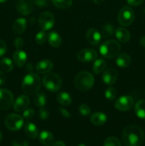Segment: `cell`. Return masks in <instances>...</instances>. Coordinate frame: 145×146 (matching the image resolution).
Returning <instances> with one entry per match:
<instances>
[{
	"label": "cell",
	"mask_w": 145,
	"mask_h": 146,
	"mask_svg": "<svg viewBox=\"0 0 145 146\" xmlns=\"http://www.w3.org/2000/svg\"><path fill=\"white\" fill-rule=\"evenodd\" d=\"M16 9L19 14L28 15L33 11V3L31 0H18L16 4Z\"/></svg>",
	"instance_id": "7c38bea8"
},
{
	"label": "cell",
	"mask_w": 145,
	"mask_h": 146,
	"mask_svg": "<svg viewBox=\"0 0 145 146\" xmlns=\"http://www.w3.org/2000/svg\"><path fill=\"white\" fill-rule=\"evenodd\" d=\"M78 111H79L80 113L84 116H88L90 114V108L86 104H81L78 107Z\"/></svg>",
	"instance_id": "e575fe53"
},
{
	"label": "cell",
	"mask_w": 145,
	"mask_h": 146,
	"mask_svg": "<svg viewBox=\"0 0 145 146\" xmlns=\"http://www.w3.org/2000/svg\"><path fill=\"white\" fill-rule=\"evenodd\" d=\"M39 141L44 145L51 146L54 143V137L49 131H43L39 135Z\"/></svg>",
	"instance_id": "ac0fdd59"
},
{
	"label": "cell",
	"mask_w": 145,
	"mask_h": 146,
	"mask_svg": "<svg viewBox=\"0 0 145 146\" xmlns=\"http://www.w3.org/2000/svg\"><path fill=\"white\" fill-rule=\"evenodd\" d=\"M14 46L16 47L18 49H20L24 46V40L21 37H17L14 40Z\"/></svg>",
	"instance_id": "74e56055"
},
{
	"label": "cell",
	"mask_w": 145,
	"mask_h": 146,
	"mask_svg": "<svg viewBox=\"0 0 145 146\" xmlns=\"http://www.w3.org/2000/svg\"><path fill=\"white\" fill-rule=\"evenodd\" d=\"M53 146H65V144H64L63 142L62 141H57L55 143H53Z\"/></svg>",
	"instance_id": "bcb514c9"
},
{
	"label": "cell",
	"mask_w": 145,
	"mask_h": 146,
	"mask_svg": "<svg viewBox=\"0 0 145 146\" xmlns=\"http://www.w3.org/2000/svg\"><path fill=\"white\" fill-rule=\"evenodd\" d=\"M35 115V111L33 108H27L23 113V118L28 121L31 120Z\"/></svg>",
	"instance_id": "8d00e7d4"
},
{
	"label": "cell",
	"mask_w": 145,
	"mask_h": 146,
	"mask_svg": "<svg viewBox=\"0 0 145 146\" xmlns=\"http://www.w3.org/2000/svg\"><path fill=\"white\" fill-rule=\"evenodd\" d=\"M46 96L43 93H37L34 97V103L36 106L44 107L46 104Z\"/></svg>",
	"instance_id": "83f0119b"
},
{
	"label": "cell",
	"mask_w": 145,
	"mask_h": 146,
	"mask_svg": "<svg viewBox=\"0 0 145 146\" xmlns=\"http://www.w3.org/2000/svg\"><path fill=\"white\" fill-rule=\"evenodd\" d=\"M24 131L26 135L31 139H36L38 135V130L36 125L32 123H27L26 124Z\"/></svg>",
	"instance_id": "44dd1931"
},
{
	"label": "cell",
	"mask_w": 145,
	"mask_h": 146,
	"mask_svg": "<svg viewBox=\"0 0 145 146\" xmlns=\"http://www.w3.org/2000/svg\"><path fill=\"white\" fill-rule=\"evenodd\" d=\"M140 44L142 46L145 47V36H142L140 39Z\"/></svg>",
	"instance_id": "7dc6e473"
},
{
	"label": "cell",
	"mask_w": 145,
	"mask_h": 146,
	"mask_svg": "<svg viewBox=\"0 0 145 146\" xmlns=\"http://www.w3.org/2000/svg\"><path fill=\"white\" fill-rule=\"evenodd\" d=\"M128 4L132 6H139L142 4L144 0H127Z\"/></svg>",
	"instance_id": "b9f144b4"
},
{
	"label": "cell",
	"mask_w": 145,
	"mask_h": 146,
	"mask_svg": "<svg viewBox=\"0 0 145 146\" xmlns=\"http://www.w3.org/2000/svg\"><path fill=\"white\" fill-rule=\"evenodd\" d=\"M30 100L26 96L21 95L16 98L14 104V109L16 112H24L29 106Z\"/></svg>",
	"instance_id": "5bb4252c"
},
{
	"label": "cell",
	"mask_w": 145,
	"mask_h": 146,
	"mask_svg": "<svg viewBox=\"0 0 145 146\" xmlns=\"http://www.w3.org/2000/svg\"><path fill=\"white\" fill-rule=\"evenodd\" d=\"M118 77L117 71L114 68H109L104 71L102 74V80L107 85H112L115 84Z\"/></svg>",
	"instance_id": "4fadbf2b"
},
{
	"label": "cell",
	"mask_w": 145,
	"mask_h": 146,
	"mask_svg": "<svg viewBox=\"0 0 145 146\" xmlns=\"http://www.w3.org/2000/svg\"><path fill=\"white\" fill-rule=\"evenodd\" d=\"M7 51V45L2 39L0 38V57L4 56Z\"/></svg>",
	"instance_id": "f35d334b"
},
{
	"label": "cell",
	"mask_w": 145,
	"mask_h": 146,
	"mask_svg": "<svg viewBox=\"0 0 145 146\" xmlns=\"http://www.w3.org/2000/svg\"><path fill=\"white\" fill-rule=\"evenodd\" d=\"M107 63L104 59L100 58V59L96 60L93 64L94 73L96 74H100V73H102L105 69Z\"/></svg>",
	"instance_id": "4316f807"
},
{
	"label": "cell",
	"mask_w": 145,
	"mask_h": 146,
	"mask_svg": "<svg viewBox=\"0 0 145 146\" xmlns=\"http://www.w3.org/2000/svg\"><path fill=\"white\" fill-rule=\"evenodd\" d=\"M115 36L118 41L122 43H127L130 39V34L126 29L123 27L118 28L115 31Z\"/></svg>",
	"instance_id": "7402d4cb"
},
{
	"label": "cell",
	"mask_w": 145,
	"mask_h": 146,
	"mask_svg": "<svg viewBox=\"0 0 145 146\" xmlns=\"http://www.w3.org/2000/svg\"><path fill=\"white\" fill-rule=\"evenodd\" d=\"M117 94V92L116 89L114 87H109L105 91V98L109 100V101H112V100L116 98Z\"/></svg>",
	"instance_id": "1f68e13d"
},
{
	"label": "cell",
	"mask_w": 145,
	"mask_h": 146,
	"mask_svg": "<svg viewBox=\"0 0 145 146\" xmlns=\"http://www.w3.org/2000/svg\"><path fill=\"white\" fill-rule=\"evenodd\" d=\"M122 140L127 146H140L144 141L143 131L136 125H129L124 130Z\"/></svg>",
	"instance_id": "6da1fadb"
},
{
	"label": "cell",
	"mask_w": 145,
	"mask_h": 146,
	"mask_svg": "<svg viewBox=\"0 0 145 146\" xmlns=\"http://www.w3.org/2000/svg\"><path fill=\"white\" fill-rule=\"evenodd\" d=\"M134 112L136 116L141 119H145V101L140 100L135 104Z\"/></svg>",
	"instance_id": "d4e9b609"
},
{
	"label": "cell",
	"mask_w": 145,
	"mask_h": 146,
	"mask_svg": "<svg viewBox=\"0 0 145 146\" xmlns=\"http://www.w3.org/2000/svg\"><path fill=\"white\" fill-rule=\"evenodd\" d=\"M14 146H28V143L26 141H21V140L15 139L13 141Z\"/></svg>",
	"instance_id": "60d3db41"
},
{
	"label": "cell",
	"mask_w": 145,
	"mask_h": 146,
	"mask_svg": "<svg viewBox=\"0 0 145 146\" xmlns=\"http://www.w3.org/2000/svg\"><path fill=\"white\" fill-rule=\"evenodd\" d=\"M51 1L55 7L61 9L69 8L72 3V0H51Z\"/></svg>",
	"instance_id": "f546056e"
},
{
	"label": "cell",
	"mask_w": 145,
	"mask_h": 146,
	"mask_svg": "<svg viewBox=\"0 0 145 146\" xmlns=\"http://www.w3.org/2000/svg\"><path fill=\"white\" fill-rule=\"evenodd\" d=\"M59 110H60V111H61V114H62V115H63L65 118H71V113H70L68 112L66 109H65V108H60Z\"/></svg>",
	"instance_id": "7bdbcfd3"
},
{
	"label": "cell",
	"mask_w": 145,
	"mask_h": 146,
	"mask_svg": "<svg viewBox=\"0 0 145 146\" xmlns=\"http://www.w3.org/2000/svg\"><path fill=\"white\" fill-rule=\"evenodd\" d=\"M43 84L48 91L55 92L62 86V80L58 74L49 73L43 78Z\"/></svg>",
	"instance_id": "5b68a950"
},
{
	"label": "cell",
	"mask_w": 145,
	"mask_h": 146,
	"mask_svg": "<svg viewBox=\"0 0 145 146\" xmlns=\"http://www.w3.org/2000/svg\"><path fill=\"white\" fill-rule=\"evenodd\" d=\"M0 65L1 67L2 68L3 70H4L7 72H10L13 70L14 68V65H13L12 61L9 58H3L1 60L0 62Z\"/></svg>",
	"instance_id": "4dcf8cb0"
},
{
	"label": "cell",
	"mask_w": 145,
	"mask_h": 146,
	"mask_svg": "<svg viewBox=\"0 0 145 146\" xmlns=\"http://www.w3.org/2000/svg\"><path fill=\"white\" fill-rule=\"evenodd\" d=\"M14 103V96L9 91L0 89V110H7Z\"/></svg>",
	"instance_id": "30bf717a"
},
{
	"label": "cell",
	"mask_w": 145,
	"mask_h": 146,
	"mask_svg": "<svg viewBox=\"0 0 145 146\" xmlns=\"http://www.w3.org/2000/svg\"><path fill=\"white\" fill-rule=\"evenodd\" d=\"M107 116L102 112H95L92 115L90 121L93 125H101L106 123Z\"/></svg>",
	"instance_id": "ffe728a7"
},
{
	"label": "cell",
	"mask_w": 145,
	"mask_h": 146,
	"mask_svg": "<svg viewBox=\"0 0 145 146\" xmlns=\"http://www.w3.org/2000/svg\"><path fill=\"white\" fill-rule=\"evenodd\" d=\"M94 2L95 3V4H101V3H102L104 1V0H93Z\"/></svg>",
	"instance_id": "c3c4849f"
},
{
	"label": "cell",
	"mask_w": 145,
	"mask_h": 146,
	"mask_svg": "<svg viewBox=\"0 0 145 146\" xmlns=\"http://www.w3.org/2000/svg\"><path fill=\"white\" fill-rule=\"evenodd\" d=\"M13 60L18 67H22L26 64L27 61V55L25 51L18 49L14 53Z\"/></svg>",
	"instance_id": "e0dca14e"
},
{
	"label": "cell",
	"mask_w": 145,
	"mask_h": 146,
	"mask_svg": "<svg viewBox=\"0 0 145 146\" xmlns=\"http://www.w3.org/2000/svg\"><path fill=\"white\" fill-rule=\"evenodd\" d=\"M104 146H121V143L117 138L112 136L105 140Z\"/></svg>",
	"instance_id": "836d02e7"
},
{
	"label": "cell",
	"mask_w": 145,
	"mask_h": 146,
	"mask_svg": "<svg viewBox=\"0 0 145 146\" xmlns=\"http://www.w3.org/2000/svg\"><path fill=\"white\" fill-rule=\"evenodd\" d=\"M134 12L131 7L126 6L119 11L118 14V21L122 26L127 27L132 24L134 20Z\"/></svg>",
	"instance_id": "8992f818"
},
{
	"label": "cell",
	"mask_w": 145,
	"mask_h": 146,
	"mask_svg": "<svg viewBox=\"0 0 145 146\" xmlns=\"http://www.w3.org/2000/svg\"><path fill=\"white\" fill-rule=\"evenodd\" d=\"M34 4L36 7H45L48 6V0H34Z\"/></svg>",
	"instance_id": "ab89813d"
},
{
	"label": "cell",
	"mask_w": 145,
	"mask_h": 146,
	"mask_svg": "<svg viewBox=\"0 0 145 146\" xmlns=\"http://www.w3.org/2000/svg\"><path fill=\"white\" fill-rule=\"evenodd\" d=\"M53 64L52 61L49 59H44L38 61L36 66V71L40 74H48L52 70Z\"/></svg>",
	"instance_id": "9a60e30c"
},
{
	"label": "cell",
	"mask_w": 145,
	"mask_h": 146,
	"mask_svg": "<svg viewBox=\"0 0 145 146\" xmlns=\"http://www.w3.org/2000/svg\"><path fill=\"white\" fill-rule=\"evenodd\" d=\"M78 146H85V145H83V144H80V145H78Z\"/></svg>",
	"instance_id": "816d5d0a"
},
{
	"label": "cell",
	"mask_w": 145,
	"mask_h": 146,
	"mask_svg": "<svg viewBox=\"0 0 145 146\" xmlns=\"http://www.w3.org/2000/svg\"><path fill=\"white\" fill-rule=\"evenodd\" d=\"M114 27L112 24H105L101 29V36L104 38H109L114 34Z\"/></svg>",
	"instance_id": "f1b7e54d"
},
{
	"label": "cell",
	"mask_w": 145,
	"mask_h": 146,
	"mask_svg": "<svg viewBox=\"0 0 145 146\" xmlns=\"http://www.w3.org/2000/svg\"><path fill=\"white\" fill-rule=\"evenodd\" d=\"M98 57V53L92 48L82 49L78 53L77 58L82 62H90L95 61Z\"/></svg>",
	"instance_id": "8fae6325"
},
{
	"label": "cell",
	"mask_w": 145,
	"mask_h": 146,
	"mask_svg": "<svg viewBox=\"0 0 145 146\" xmlns=\"http://www.w3.org/2000/svg\"><path fill=\"white\" fill-rule=\"evenodd\" d=\"M5 125L9 130L16 131L21 129L24 125V118L17 114H9L5 118Z\"/></svg>",
	"instance_id": "52a82bcc"
},
{
	"label": "cell",
	"mask_w": 145,
	"mask_h": 146,
	"mask_svg": "<svg viewBox=\"0 0 145 146\" xmlns=\"http://www.w3.org/2000/svg\"><path fill=\"white\" fill-rule=\"evenodd\" d=\"M55 24V18L52 13L44 11L41 13L38 18V24L42 31H48L51 29Z\"/></svg>",
	"instance_id": "ba28073f"
},
{
	"label": "cell",
	"mask_w": 145,
	"mask_h": 146,
	"mask_svg": "<svg viewBox=\"0 0 145 146\" xmlns=\"http://www.w3.org/2000/svg\"><path fill=\"white\" fill-rule=\"evenodd\" d=\"M6 79H7V76H6L5 74L2 71H0V86L4 85L5 83Z\"/></svg>",
	"instance_id": "ee69618b"
},
{
	"label": "cell",
	"mask_w": 145,
	"mask_h": 146,
	"mask_svg": "<svg viewBox=\"0 0 145 146\" xmlns=\"http://www.w3.org/2000/svg\"><path fill=\"white\" fill-rule=\"evenodd\" d=\"M116 64L120 68H127L131 64V57L127 54H121L117 57Z\"/></svg>",
	"instance_id": "cb8c5ba5"
},
{
	"label": "cell",
	"mask_w": 145,
	"mask_h": 146,
	"mask_svg": "<svg viewBox=\"0 0 145 146\" xmlns=\"http://www.w3.org/2000/svg\"><path fill=\"white\" fill-rule=\"evenodd\" d=\"M49 115V112L46 108H44V107H41L40 108L39 111H38V117H39L40 119L42 120V121H45V120L48 119Z\"/></svg>",
	"instance_id": "d590c367"
},
{
	"label": "cell",
	"mask_w": 145,
	"mask_h": 146,
	"mask_svg": "<svg viewBox=\"0 0 145 146\" xmlns=\"http://www.w3.org/2000/svg\"><path fill=\"white\" fill-rule=\"evenodd\" d=\"M26 70L28 71V73H32L33 71V66L31 64H27L26 65Z\"/></svg>",
	"instance_id": "f6af8a7d"
},
{
	"label": "cell",
	"mask_w": 145,
	"mask_h": 146,
	"mask_svg": "<svg viewBox=\"0 0 145 146\" xmlns=\"http://www.w3.org/2000/svg\"><path fill=\"white\" fill-rule=\"evenodd\" d=\"M6 1H7V0H0V3H4Z\"/></svg>",
	"instance_id": "f907efd6"
},
{
	"label": "cell",
	"mask_w": 145,
	"mask_h": 146,
	"mask_svg": "<svg viewBox=\"0 0 145 146\" xmlns=\"http://www.w3.org/2000/svg\"><path fill=\"white\" fill-rule=\"evenodd\" d=\"M27 26V21L24 18H18L14 21L12 27L13 32L16 34H22L25 31Z\"/></svg>",
	"instance_id": "d6986e66"
},
{
	"label": "cell",
	"mask_w": 145,
	"mask_h": 146,
	"mask_svg": "<svg viewBox=\"0 0 145 146\" xmlns=\"http://www.w3.org/2000/svg\"><path fill=\"white\" fill-rule=\"evenodd\" d=\"M121 50V46L117 41L115 40H107L101 44L100 52L105 58L110 59L118 55Z\"/></svg>",
	"instance_id": "3957f363"
},
{
	"label": "cell",
	"mask_w": 145,
	"mask_h": 146,
	"mask_svg": "<svg viewBox=\"0 0 145 146\" xmlns=\"http://www.w3.org/2000/svg\"><path fill=\"white\" fill-rule=\"evenodd\" d=\"M46 39L47 35L44 31H40L36 36V42L38 45H43L44 44H45Z\"/></svg>",
	"instance_id": "d6a6232c"
},
{
	"label": "cell",
	"mask_w": 145,
	"mask_h": 146,
	"mask_svg": "<svg viewBox=\"0 0 145 146\" xmlns=\"http://www.w3.org/2000/svg\"><path fill=\"white\" fill-rule=\"evenodd\" d=\"M75 84L76 88L80 91H87L93 86V76L88 71H81L75 76Z\"/></svg>",
	"instance_id": "277c9868"
},
{
	"label": "cell",
	"mask_w": 145,
	"mask_h": 146,
	"mask_svg": "<svg viewBox=\"0 0 145 146\" xmlns=\"http://www.w3.org/2000/svg\"><path fill=\"white\" fill-rule=\"evenodd\" d=\"M144 95H145V91H144Z\"/></svg>",
	"instance_id": "f5cc1de1"
},
{
	"label": "cell",
	"mask_w": 145,
	"mask_h": 146,
	"mask_svg": "<svg viewBox=\"0 0 145 146\" xmlns=\"http://www.w3.org/2000/svg\"><path fill=\"white\" fill-rule=\"evenodd\" d=\"M134 99L131 96L127 95L122 96L119 97L115 104V107L117 110L120 111H127L132 109L133 107Z\"/></svg>",
	"instance_id": "9c48e42d"
},
{
	"label": "cell",
	"mask_w": 145,
	"mask_h": 146,
	"mask_svg": "<svg viewBox=\"0 0 145 146\" xmlns=\"http://www.w3.org/2000/svg\"><path fill=\"white\" fill-rule=\"evenodd\" d=\"M47 38L48 40V42L51 44L52 46L55 47H59L61 46V43H62V39L61 37L59 34L55 31H51L49 34H48Z\"/></svg>",
	"instance_id": "603a6c76"
},
{
	"label": "cell",
	"mask_w": 145,
	"mask_h": 146,
	"mask_svg": "<svg viewBox=\"0 0 145 146\" xmlns=\"http://www.w3.org/2000/svg\"><path fill=\"white\" fill-rule=\"evenodd\" d=\"M1 140H2V134H1V133L0 132V142L1 141Z\"/></svg>",
	"instance_id": "681fc988"
},
{
	"label": "cell",
	"mask_w": 145,
	"mask_h": 146,
	"mask_svg": "<svg viewBox=\"0 0 145 146\" xmlns=\"http://www.w3.org/2000/svg\"><path fill=\"white\" fill-rule=\"evenodd\" d=\"M101 34L94 28H91L87 31L86 38L88 43L91 45H98L101 41Z\"/></svg>",
	"instance_id": "2e32d148"
},
{
	"label": "cell",
	"mask_w": 145,
	"mask_h": 146,
	"mask_svg": "<svg viewBox=\"0 0 145 146\" xmlns=\"http://www.w3.org/2000/svg\"><path fill=\"white\" fill-rule=\"evenodd\" d=\"M41 86V82L39 76L34 73H29L23 79L21 88L26 94L34 95L38 93Z\"/></svg>",
	"instance_id": "7a4b0ae2"
},
{
	"label": "cell",
	"mask_w": 145,
	"mask_h": 146,
	"mask_svg": "<svg viewBox=\"0 0 145 146\" xmlns=\"http://www.w3.org/2000/svg\"><path fill=\"white\" fill-rule=\"evenodd\" d=\"M57 101L63 106H69L72 102V98L69 94L66 92H60L57 95Z\"/></svg>",
	"instance_id": "484cf974"
}]
</instances>
